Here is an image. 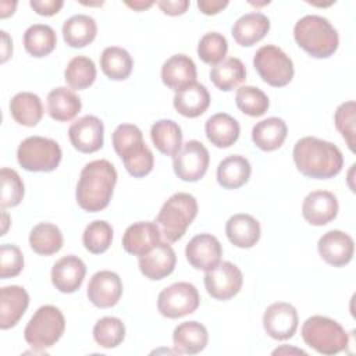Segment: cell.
<instances>
[{
	"label": "cell",
	"instance_id": "f907efd6",
	"mask_svg": "<svg viewBox=\"0 0 356 356\" xmlns=\"http://www.w3.org/2000/svg\"><path fill=\"white\" fill-rule=\"evenodd\" d=\"M1 63H6L13 53V40L6 31H1Z\"/></svg>",
	"mask_w": 356,
	"mask_h": 356
},
{
	"label": "cell",
	"instance_id": "7dc6e473",
	"mask_svg": "<svg viewBox=\"0 0 356 356\" xmlns=\"http://www.w3.org/2000/svg\"><path fill=\"white\" fill-rule=\"evenodd\" d=\"M61 0H31L29 6L33 8V11L43 17H51L57 14L63 7Z\"/></svg>",
	"mask_w": 356,
	"mask_h": 356
},
{
	"label": "cell",
	"instance_id": "f35d334b",
	"mask_svg": "<svg viewBox=\"0 0 356 356\" xmlns=\"http://www.w3.org/2000/svg\"><path fill=\"white\" fill-rule=\"evenodd\" d=\"M64 79L74 90L89 88L96 79V65L93 60L85 56H75L65 67Z\"/></svg>",
	"mask_w": 356,
	"mask_h": 356
},
{
	"label": "cell",
	"instance_id": "4fadbf2b",
	"mask_svg": "<svg viewBox=\"0 0 356 356\" xmlns=\"http://www.w3.org/2000/svg\"><path fill=\"white\" fill-rule=\"evenodd\" d=\"M298 323L296 309L286 302L271 303L263 314L264 331L277 341L292 338L298 330Z\"/></svg>",
	"mask_w": 356,
	"mask_h": 356
},
{
	"label": "cell",
	"instance_id": "2e32d148",
	"mask_svg": "<svg viewBox=\"0 0 356 356\" xmlns=\"http://www.w3.org/2000/svg\"><path fill=\"white\" fill-rule=\"evenodd\" d=\"M89 300L100 309L113 307L122 295V281L120 275L110 270H102L92 275L88 284Z\"/></svg>",
	"mask_w": 356,
	"mask_h": 356
},
{
	"label": "cell",
	"instance_id": "8d00e7d4",
	"mask_svg": "<svg viewBox=\"0 0 356 356\" xmlns=\"http://www.w3.org/2000/svg\"><path fill=\"white\" fill-rule=\"evenodd\" d=\"M57 44V36L51 26L44 24H33L24 33V47L25 50L36 57L49 56Z\"/></svg>",
	"mask_w": 356,
	"mask_h": 356
},
{
	"label": "cell",
	"instance_id": "30bf717a",
	"mask_svg": "<svg viewBox=\"0 0 356 356\" xmlns=\"http://www.w3.org/2000/svg\"><path fill=\"white\" fill-rule=\"evenodd\" d=\"M200 296L196 286L191 282H175L164 288L157 296V309L167 318L188 316L199 307Z\"/></svg>",
	"mask_w": 356,
	"mask_h": 356
},
{
	"label": "cell",
	"instance_id": "74e56055",
	"mask_svg": "<svg viewBox=\"0 0 356 356\" xmlns=\"http://www.w3.org/2000/svg\"><path fill=\"white\" fill-rule=\"evenodd\" d=\"M29 245L35 253L40 256H51L63 248V234L57 225L51 222H40L32 228L29 234Z\"/></svg>",
	"mask_w": 356,
	"mask_h": 356
},
{
	"label": "cell",
	"instance_id": "d6a6232c",
	"mask_svg": "<svg viewBox=\"0 0 356 356\" xmlns=\"http://www.w3.org/2000/svg\"><path fill=\"white\" fill-rule=\"evenodd\" d=\"M10 113L18 124L35 127L43 117V104L38 95L19 92L10 100Z\"/></svg>",
	"mask_w": 356,
	"mask_h": 356
},
{
	"label": "cell",
	"instance_id": "ffe728a7",
	"mask_svg": "<svg viewBox=\"0 0 356 356\" xmlns=\"http://www.w3.org/2000/svg\"><path fill=\"white\" fill-rule=\"evenodd\" d=\"M86 266L75 254H68L57 260L51 268V282L54 288L63 293L78 291L83 282Z\"/></svg>",
	"mask_w": 356,
	"mask_h": 356
},
{
	"label": "cell",
	"instance_id": "603a6c76",
	"mask_svg": "<svg viewBox=\"0 0 356 356\" xmlns=\"http://www.w3.org/2000/svg\"><path fill=\"white\" fill-rule=\"evenodd\" d=\"M174 108L184 117L196 118L202 115L210 106V93L204 85L192 82L174 95Z\"/></svg>",
	"mask_w": 356,
	"mask_h": 356
},
{
	"label": "cell",
	"instance_id": "e0dca14e",
	"mask_svg": "<svg viewBox=\"0 0 356 356\" xmlns=\"http://www.w3.org/2000/svg\"><path fill=\"white\" fill-rule=\"evenodd\" d=\"M317 250L325 263L334 267H343L353 257L355 242L349 234L339 229H331L320 236Z\"/></svg>",
	"mask_w": 356,
	"mask_h": 356
},
{
	"label": "cell",
	"instance_id": "1f68e13d",
	"mask_svg": "<svg viewBox=\"0 0 356 356\" xmlns=\"http://www.w3.org/2000/svg\"><path fill=\"white\" fill-rule=\"evenodd\" d=\"M97 33L96 22L92 17L76 14L70 17L63 25L64 42L74 49H82L90 44Z\"/></svg>",
	"mask_w": 356,
	"mask_h": 356
},
{
	"label": "cell",
	"instance_id": "4316f807",
	"mask_svg": "<svg viewBox=\"0 0 356 356\" xmlns=\"http://www.w3.org/2000/svg\"><path fill=\"white\" fill-rule=\"evenodd\" d=\"M209 341V332L202 323L184 321L172 332L175 353L196 355L202 352Z\"/></svg>",
	"mask_w": 356,
	"mask_h": 356
},
{
	"label": "cell",
	"instance_id": "d4e9b609",
	"mask_svg": "<svg viewBox=\"0 0 356 356\" xmlns=\"http://www.w3.org/2000/svg\"><path fill=\"white\" fill-rule=\"evenodd\" d=\"M270 31V19L263 13H248L238 18L232 28L231 33L235 42L239 46L250 47L260 42L267 32Z\"/></svg>",
	"mask_w": 356,
	"mask_h": 356
},
{
	"label": "cell",
	"instance_id": "277c9868",
	"mask_svg": "<svg viewBox=\"0 0 356 356\" xmlns=\"http://www.w3.org/2000/svg\"><path fill=\"white\" fill-rule=\"evenodd\" d=\"M293 38L300 49L314 58L331 57L339 44L337 29L320 15H305L295 24Z\"/></svg>",
	"mask_w": 356,
	"mask_h": 356
},
{
	"label": "cell",
	"instance_id": "c3c4849f",
	"mask_svg": "<svg viewBox=\"0 0 356 356\" xmlns=\"http://www.w3.org/2000/svg\"><path fill=\"white\" fill-rule=\"evenodd\" d=\"M189 4L191 3L188 0H160V1H157V6L160 7V10L164 14L171 15V17L185 14Z\"/></svg>",
	"mask_w": 356,
	"mask_h": 356
},
{
	"label": "cell",
	"instance_id": "cb8c5ba5",
	"mask_svg": "<svg viewBox=\"0 0 356 356\" xmlns=\"http://www.w3.org/2000/svg\"><path fill=\"white\" fill-rule=\"evenodd\" d=\"M225 234L234 246L249 249L259 242L261 229L259 221L253 216L238 213L228 218L225 224Z\"/></svg>",
	"mask_w": 356,
	"mask_h": 356
},
{
	"label": "cell",
	"instance_id": "f6af8a7d",
	"mask_svg": "<svg viewBox=\"0 0 356 356\" xmlns=\"http://www.w3.org/2000/svg\"><path fill=\"white\" fill-rule=\"evenodd\" d=\"M355 115L356 103L353 100L339 104L334 114L335 127L345 139L350 152H355Z\"/></svg>",
	"mask_w": 356,
	"mask_h": 356
},
{
	"label": "cell",
	"instance_id": "db71d44e",
	"mask_svg": "<svg viewBox=\"0 0 356 356\" xmlns=\"http://www.w3.org/2000/svg\"><path fill=\"white\" fill-rule=\"evenodd\" d=\"M281 352H289V353H291V352H295V353L306 355V352H305V350H302V349H291V348L288 349V348H285V346H284V348H280V349H275V350L273 352V355H277V353H281Z\"/></svg>",
	"mask_w": 356,
	"mask_h": 356
},
{
	"label": "cell",
	"instance_id": "f546056e",
	"mask_svg": "<svg viewBox=\"0 0 356 356\" xmlns=\"http://www.w3.org/2000/svg\"><path fill=\"white\" fill-rule=\"evenodd\" d=\"M288 134L285 121L280 117H268L252 128V140L263 152H273L282 146Z\"/></svg>",
	"mask_w": 356,
	"mask_h": 356
},
{
	"label": "cell",
	"instance_id": "bcb514c9",
	"mask_svg": "<svg viewBox=\"0 0 356 356\" xmlns=\"http://www.w3.org/2000/svg\"><path fill=\"white\" fill-rule=\"evenodd\" d=\"M24 268V256L17 245L3 243L0 246V277L3 280L18 275Z\"/></svg>",
	"mask_w": 356,
	"mask_h": 356
},
{
	"label": "cell",
	"instance_id": "681fc988",
	"mask_svg": "<svg viewBox=\"0 0 356 356\" xmlns=\"http://www.w3.org/2000/svg\"><path fill=\"white\" fill-rule=\"evenodd\" d=\"M228 0H199L197 8L204 15H216L228 6Z\"/></svg>",
	"mask_w": 356,
	"mask_h": 356
},
{
	"label": "cell",
	"instance_id": "7a4b0ae2",
	"mask_svg": "<svg viewBox=\"0 0 356 356\" xmlns=\"http://www.w3.org/2000/svg\"><path fill=\"white\" fill-rule=\"evenodd\" d=\"M115 184V167L108 160H93L79 174L75 191L76 203L85 211H102L108 206Z\"/></svg>",
	"mask_w": 356,
	"mask_h": 356
},
{
	"label": "cell",
	"instance_id": "60d3db41",
	"mask_svg": "<svg viewBox=\"0 0 356 356\" xmlns=\"http://www.w3.org/2000/svg\"><path fill=\"white\" fill-rule=\"evenodd\" d=\"M235 103H236V107L243 114L250 115V117L263 115L268 110V106H270L267 95L261 89H259L256 86H250V85L241 86L236 90Z\"/></svg>",
	"mask_w": 356,
	"mask_h": 356
},
{
	"label": "cell",
	"instance_id": "7402d4cb",
	"mask_svg": "<svg viewBox=\"0 0 356 356\" xmlns=\"http://www.w3.org/2000/svg\"><path fill=\"white\" fill-rule=\"evenodd\" d=\"M29 305L28 292L19 285L0 289V328L8 330L21 320Z\"/></svg>",
	"mask_w": 356,
	"mask_h": 356
},
{
	"label": "cell",
	"instance_id": "5bb4252c",
	"mask_svg": "<svg viewBox=\"0 0 356 356\" xmlns=\"http://www.w3.org/2000/svg\"><path fill=\"white\" fill-rule=\"evenodd\" d=\"M71 145L81 153H95L103 147L104 125L96 115H83L68 128Z\"/></svg>",
	"mask_w": 356,
	"mask_h": 356
},
{
	"label": "cell",
	"instance_id": "836d02e7",
	"mask_svg": "<svg viewBox=\"0 0 356 356\" xmlns=\"http://www.w3.org/2000/svg\"><path fill=\"white\" fill-rule=\"evenodd\" d=\"M150 138L154 147L165 156H174L182 147L181 127L172 120L156 121L152 125Z\"/></svg>",
	"mask_w": 356,
	"mask_h": 356
},
{
	"label": "cell",
	"instance_id": "ac0fdd59",
	"mask_svg": "<svg viewBox=\"0 0 356 356\" xmlns=\"http://www.w3.org/2000/svg\"><path fill=\"white\" fill-rule=\"evenodd\" d=\"M160 242H161V231L157 222H153V221L134 222L125 229L122 235L124 250L138 257L149 253Z\"/></svg>",
	"mask_w": 356,
	"mask_h": 356
},
{
	"label": "cell",
	"instance_id": "83f0119b",
	"mask_svg": "<svg viewBox=\"0 0 356 356\" xmlns=\"http://www.w3.org/2000/svg\"><path fill=\"white\" fill-rule=\"evenodd\" d=\"M204 132L211 145L220 149H225L238 140L241 127L239 122L229 114L217 113L206 121Z\"/></svg>",
	"mask_w": 356,
	"mask_h": 356
},
{
	"label": "cell",
	"instance_id": "b9f144b4",
	"mask_svg": "<svg viewBox=\"0 0 356 356\" xmlns=\"http://www.w3.org/2000/svg\"><path fill=\"white\" fill-rule=\"evenodd\" d=\"M93 338L102 348H117L125 338V325L118 317H102L93 327Z\"/></svg>",
	"mask_w": 356,
	"mask_h": 356
},
{
	"label": "cell",
	"instance_id": "d590c367",
	"mask_svg": "<svg viewBox=\"0 0 356 356\" xmlns=\"http://www.w3.org/2000/svg\"><path fill=\"white\" fill-rule=\"evenodd\" d=\"M134 61L131 54L118 46L106 47L100 56V68L103 74L113 81H124L132 72Z\"/></svg>",
	"mask_w": 356,
	"mask_h": 356
},
{
	"label": "cell",
	"instance_id": "8fae6325",
	"mask_svg": "<svg viewBox=\"0 0 356 356\" xmlns=\"http://www.w3.org/2000/svg\"><path fill=\"white\" fill-rule=\"evenodd\" d=\"M210 163L209 150L196 140H188L172 156V168L175 175L185 182H196L204 177Z\"/></svg>",
	"mask_w": 356,
	"mask_h": 356
},
{
	"label": "cell",
	"instance_id": "11a10c76",
	"mask_svg": "<svg viewBox=\"0 0 356 356\" xmlns=\"http://www.w3.org/2000/svg\"><path fill=\"white\" fill-rule=\"evenodd\" d=\"M1 218H3V229H1V235H6V232H7V225H8V216H7V213L3 210V213H1Z\"/></svg>",
	"mask_w": 356,
	"mask_h": 356
},
{
	"label": "cell",
	"instance_id": "7c38bea8",
	"mask_svg": "<svg viewBox=\"0 0 356 356\" xmlns=\"http://www.w3.org/2000/svg\"><path fill=\"white\" fill-rule=\"evenodd\" d=\"M242 282L243 277L241 270L231 261H220L204 274V286L207 293L218 300H228L234 298L241 291Z\"/></svg>",
	"mask_w": 356,
	"mask_h": 356
},
{
	"label": "cell",
	"instance_id": "7bdbcfd3",
	"mask_svg": "<svg viewBox=\"0 0 356 356\" xmlns=\"http://www.w3.org/2000/svg\"><path fill=\"white\" fill-rule=\"evenodd\" d=\"M228 51V42L225 36L218 32H207L204 33L197 43V56L199 58L209 64L217 65L221 63Z\"/></svg>",
	"mask_w": 356,
	"mask_h": 356
},
{
	"label": "cell",
	"instance_id": "d6986e66",
	"mask_svg": "<svg viewBox=\"0 0 356 356\" xmlns=\"http://www.w3.org/2000/svg\"><path fill=\"white\" fill-rule=\"evenodd\" d=\"M337 196L330 191L310 192L302 204V214L305 220L314 227H321L332 221L338 214Z\"/></svg>",
	"mask_w": 356,
	"mask_h": 356
},
{
	"label": "cell",
	"instance_id": "3957f363",
	"mask_svg": "<svg viewBox=\"0 0 356 356\" xmlns=\"http://www.w3.org/2000/svg\"><path fill=\"white\" fill-rule=\"evenodd\" d=\"M113 147L122 160L127 171L142 178L147 175L154 165V156L143 140L142 131L134 124H121L113 132Z\"/></svg>",
	"mask_w": 356,
	"mask_h": 356
},
{
	"label": "cell",
	"instance_id": "ba28073f",
	"mask_svg": "<svg viewBox=\"0 0 356 356\" xmlns=\"http://www.w3.org/2000/svg\"><path fill=\"white\" fill-rule=\"evenodd\" d=\"M63 157L60 145L43 136H29L24 139L17 149V160L19 165L32 172L54 171Z\"/></svg>",
	"mask_w": 356,
	"mask_h": 356
},
{
	"label": "cell",
	"instance_id": "9a60e30c",
	"mask_svg": "<svg viewBox=\"0 0 356 356\" xmlns=\"http://www.w3.org/2000/svg\"><path fill=\"white\" fill-rule=\"evenodd\" d=\"M185 256L193 268L209 271L221 261L222 248L214 235L197 234L188 242Z\"/></svg>",
	"mask_w": 356,
	"mask_h": 356
},
{
	"label": "cell",
	"instance_id": "f1b7e54d",
	"mask_svg": "<svg viewBox=\"0 0 356 356\" xmlns=\"http://www.w3.org/2000/svg\"><path fill=\"white\" fill-rule=\"evenodd\" d=\"M82 108V102L76 93L65 86H58L47 95V113L58 121L67 122L74 120Z\"/></svg>",
	"mask_w": 356,
	"mask_h": 356
},
{
	"label": "cell",
	"instance_id": "f5cc1de1",
	"mask_svg": "<svg viewBox=\"0 0 356 356\" xmlns=\"http://www.w3.org/2000/svg\"><path fill=\"white\" fill-rule=\"evenodd\" d=\"M17 7V1H1L0 3V17L7 18L14 14V10Z\"/></svg>",
	"mask_w": 356,
	"mask_h": 356
},
{
	"label": "cell",
	"instance_id": "ee69618b",
	"mask_svg": "<svg viewBox=\"0 0 356 356\" xmlns=\"http://www.w3.org/2000/svg\"><path fill=\"white\" fill-rule=\"evenodd\" d=\"M0 179H1V196H0L1 210L18 206L24 197V182L18 175V172L13 168L3 167L0 171Z\"/></svg>",
	"mask_w": 356,
	"mask_h": 356
},
{
	"label": "cell",
	"instance_id": "484cf974",
	"mask_svg": "<svg viewBox=\"0 0 356 356\" xmlns=\"http://www.w3.org/2000/svg\"><path fill=\"white\" fill-rule=\"evenodd\" d=\"M161 81L167 88L175 92L195 82L196 65L193 60L186 54L171 56L161 67Z\"/></svg>",
	"mask_w": 356,
	"mask_h": 356
},
{
	"label": "cell",
	"instance_id": "52a82bcc",
	"mask_svg": "<svg viewBox=\"0 0 356 356\" xmlns=\"http://www.w3.org/2000/svg\"><path fill=\"white\" fill-rule=\"evenodd\" d=\"M65 318L61 310L53 305L40 306L24 330L25 341L36 350L51 348L64 334Z\"/></svg>",
	"mask_w": 356,
	"mask_h": 356
},
{
	"label": "cell",
	"instance_id": "ab89813d",
	"mask_svg": "<svg viewBox=\"0 0 356 356\" xmlns=\"http://www.w3.org/2000/svg\"><path fill=\"white\" fill-rule=\"evenodd\" d=\"M113 242V227L104 220L89 222L82 235L85 249L93 254L104 253Z\"/></svg>",
	"mask_w": 356,
	"mask_h": 356
},
{
	"label": "cell",
	"instance_id": "8992f818",
	"mask_svg": "<svg viewBox=\"0 0 356 356\" xmlns=\"http://www.w3.org/2000/svg\"><path fill=\"white\" fill-rule=\"evenodd\" d=\"M302 338L307 346L321 355H337L349 345V335L335 320L325 316H312L302 325Z\"/></svg>",
	"mask_w": 356,
	"mask_h": 356
},
{
	"label": "cell",
	"instance_id": "5b68a950",
	"mask_svg": "<svg viewBox=\"0 0 356 356\" xmlns=\"http://www.w3.org/2000/svg\"><path fill=\"white\" fill-rule=\"evenodd\" d=\"M197 216V202L195 196L178 192L170 196L161 206L156 222L167 242L181 239Z\"/></svg>",
	"mask_w": 356,
	"mask_h": 356
},
{
	"label": "cell",
	"instance_id": "4dcf8cb0",
	"mask_svg": "<svg viewBox=\"0 0 356 356\" xmlns=\"http://www.w3.org/2000/svg\"><path fill=\"white\" fill-rule=\"evenodd\" d=\"M252 174L250 163L241 154H231L220 161L217 167V182L224 189H238L243 186Z\"/></svg>",
	"mask_w": 356,
	"mask_h": 356
},
{
	"label": "cell",
	"instance_id": "6da1fadb",
	"mask_svg": "<svg viewBox=\"0 0 356 356\" xmlns=\"http://www.w3.org/2000/svg\"><path fill=\"white\" fill-rule=\"evenodd\" d=\"M293 163L305 177L328 179L343 167L342 152L334 143L316 136L300 138L293 146Z\"/></svg>",
	"mask_w": 356,
	"mask_h": 356
},
{
	"label": "cell",
	"instance_id": "44dd1931",
	"mask_svg": "<svg viewBox=\"0 0 356 356\" xmlns=\"http://www.w3.org/2000/svg\"><path fill=\"white\" fill-rule=\"evenodd\" d=\"M175 264L177 256L170 242H160L149 253L139 257L140 273L152 281H159L170 275Z\"/></svg>",
	"mask_w": 356,
	"mask_h": 356
},
{
	"label": "cell",
	"instance_id": "816d5d0a",
	"mask_svg": "<svg viewBox=\"0 0 356 356\" xmlns=\"http://www.w3.org/2000/svg\"><path fill=\"white\" fill-rule=\"evenodd\" d=\"M125 4L129 8H132L134 11H145V10L150 8L154 4V1H152V0H134V1H125Z\"/></svg>",
	"mask_w": 356,
	"mask_h": 356
},
{
	"label": "cell",
	"instance_id": "9c48e42d",
	"mask_svg": "<svg viewBox=\"0 0 356 356\" xmlns=\"http://www.w3.org/2000/svg\"><path fill=\"white\" fill-rule=\"evenodd\" d=\"M253 67L259 76L274 88L286 86L292 81L295 72L289 56L274 44H264L256 51Z\"/></svg>",
	"mask_w": 356,
	"mask_h": 356
},
{
	"label": "cell",
	"instance_id": "e575fe53",
	"mask_svg": "<svg viewBox=\"0 0 356 356\" xmlns=\"http://www.w3.org/2000/svg\"><path fill=\"white\" fill-rule=\"evenodd\" d=\"M210 79L222 92H229L246 79V68L236 57L224 58L210 70Z\"/></svg>",
	"mask_w": 356,
	"mask_h": 356
}]
</instances>
